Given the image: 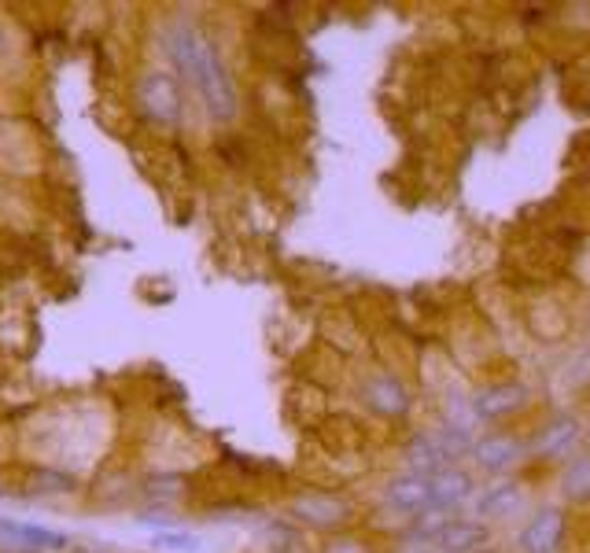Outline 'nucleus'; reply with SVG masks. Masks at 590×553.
I'll use <instances>...</instances> for the list:
<instances>
[{"instance_id": "nucleus-11", "label": "nucleus", "mask_w": 590, "mask_h": 553, "mask_svg": "<svg viewBox=\"0 0 590 553\" xmlns=\"http://www.w3.org/2000/svg\"><path fill=\"white\" fill-rule=\"evenodd\" d=\"M292 513L310 528H336L351 517V505L336 494H303L299 502L292 505Z\"/></svg>"}, {"instance_id": "nucleus-14", "label": "nucleus", "mask_w": 590, "mask_h": 553, "mask_svg": "<svg viewBox=\"0 0 590 553\" xmlns=\"http://www.w3.org/2000/svg\"><path fill=\"white\" fill-rule=\"evenodd\" d=\"M576 436H579V425L572 417H554L550 425L539 431V439L531 442V450L539 453V458H557V453H565L572 447Z\"/></svg>"}, {"instance_id": "nucleus-18", "label": "nucleus", "mask_w": 590, "mask_h": 553, "mask_svg": "<svg viewBox=\"0 0 590 553\" xmlns=\"http://www.w3.org/2000/svg\"><path fill=\"white\" fill-rule=\"evenodd\" d=\"M71 553H104V550H96V546H78V550H71Z\"/></svg>"}, {"instance_id": "nucleus-9", "label": "nucleus", "mask_w": 590, "mask_h": 553, "mask_svg": "<svg viewBox=\"0 0 590 553\" xmlns=\"http://www.w3.org/2000/svg\"><path fill=\"white\" fill-rule=\"evenodd\" d=\"M429 491H432V513H446V509L473 498V476L451 465V469H440L429 476Z\"/></svg>"}, {"instance_id": "nucleus-13", "label": "nucleus", "mask_w": 590, "mask_h": 553, "mask_svg": "<svg viewBox=\"0 0 590 553\" xmlns=\"http://www.w3.org/2000/svg\"><path fill=\"white\" fill-rule=\"evenodd\" d=\"M524 494H520V483L513 480H502V483H491L484 487V494L476 498V513L487 517V520H506L520 509Z\"/></svg>"}, {"instance_id": "nucleus-7", "label": "nucleus", "mask_w": 590, "mask_h": 553, "mask_svg": "<svg viewBox=\"0 0 590 553\" xmlns=\"http://www.w3.org/2000/svg\"><path fill=\"white\" fill-rule=\"evenodd\" d=\"M473 458L484 472H506L524 458V442L509 431H491V436L473 442Z\"/></svg>"}, {"instance_id": "nucleus-10", "label": "nucleus", "mask_w": 590, "mask_h": 553, "mask_svg": "<svg viewBox=\"0 0 590 553\" xmlns=\"http://www.w3.org/2000/svg\"><path fill=\"white\" fill-rule=\"evenodd\" d=\"M366 406L380 417H402L410 409V387L396 380V376H373L362 387Z\"/></svg>"}, {"instance_id": "nucleus-16", "label": "nucleus", "mask_w": 590, "mask_h": 553, "mask_svg": "<svg viewBox=\"0 0 590 553\" xmlns=\"http://www.w3.org/2000/svg\"><path fill=\"white\" fill-rule=\"evenodd\" d=\"M156 546H162V550H196L200 546V539L189 535V531H159Z\"/></svg>"}, {"instance_id": "nucleus-8", "label": "nucleus", "mask_w": 590, "mask_h": 553, "mask_svg": "<svg viewBox=\"0 0 590 553\" xmlns=\"http://www.w3.org/2000/svg\"><path fill=\"white\" fill-rule=\"evenodd\" d=\"M528 403V387L524 384H491L473 398V409L480 420H502Z\"/></svg>"}, {"instance_id": "nucleus-5", "label": "nucleus", "mask_w": 590, "mask_h": 553, "mask_svg": "<svg viewBox=\"0 0 590 553\" xmlns=\"http://www.w3.org/2000/svg\"><path fill=\"white\" fill-rule=\"evenodd\" d=\"M71 542L60 531L19 524V520H0V553H45V550H67Z\"/></svg>"}, {"instance_id": "nucleus-4", "label": "nucleus", "mask_w": 590, "mask_h": 553, "mask_svg": "<svg viewBox=\"0 0 590 553\" xmlns=\"http://www.w3.org/2000/svg\"><path fill=\"white\" fill-rule=\"evenodd\" d=\"M424 539H429V546L443 553H473L476 546H484L487 531L476 520H451L435 513L432 524H424Z\"/></svg>"}, {"instance_id": "nucleus-3", "label": "nucleus", "mask_w": 590, "mask_h": 553, "mask_svg": "<svg viewBox=\"0 0 590 553\" xmlns=\"http://www.w3.org/2000/svg\"><path fill=\"white\" fill-rule=\"evenodd\" d=\"M140 111L156 122V126H173L181 118V85L167 71H148L137 85Z\"/></svg>"}, {"instance_id": "nucleus-6", "label": "nucleus", "mask_w": 590, "mask_h": 553, "mask_svg": "<svg viewBox=\"0 0 590 553\" xmlns=\"http://www.w3.org/2000/svg\"><path fill=\"white\" fill-rule=\"evenodd\" d=\"M565 539V513L561 509H539L528 524L520 528V550L524 553H557Z\"/></svg>"}, {"instance_id": "nucleus-1", "label": "nucleus", "mask_w": 590, "mask_h": 553, "mask_svg": "<svg viewBox=\"0 0 590 553\" xmlns=\"http://www.w3.org/2000/svg\"><path fill=\"white\" fill-rule=\"evenodd\" d=\"M167 52L173 66L185 74V82H189L196 88V96L203 100L207 115L214 122L236 118V111H240L236 82H233V74L225 71L222 55H218L207 33L196 30L192 22H178L167 38Z\"/></svg>"}, {"instance_id": "nucleus-15", "label": "nucleus", "mask_w": 590, "mask_h": 553, "mask_svg": "<svg viewBox=\"0 0 590 553\" xmlns=\"http://www.w3.org/2000/svg\"><path fill=\"white\" fill-rule=\"evenodd\" d=\"M561 491L572 502H587L590 498V453H579V458L568 461V469L561 476Z\"/></svg>"}, {"instance_id": "nucleus-20", "label": "nucleus", "mask_w": 590, "mask_h": 553, "mask_svg": "<svg viewBox=\"0 0 590 553\" xmlns=\"http://www.w3.org/2000/svg\"><path fill=\"white\" fill-rule=\"evenodd\" d=\"M0 44H4V33H0Z\"/></svg>"}, {"instance_id": "nucleus-17", "label": "nucleus", "mask_w": 590, "mask_h": 553, "mask_svg": "<svg viewBox=\"0 0 590 553\" xmlns=\"http://www.w3.org/2000/svg\"><path fill=\"white\" fill-rule=\"evenodd\" d=\"M322 553H369V546L362 539H351V535H340V539H329L325 542Z\"/></svg>"}, {"instance_id": "nucleus-2", "label": "nucleus", "mask_w": 590, "mask_h": 553, "mask_svg": "<svg viewBox=\"0 0 590 553\" xmlns=\"http://www.w3.org/2000/svg\"><path fill=\"white\" fill-rule=\"evenodd\" d=\"M468 450V431L465 428H443V431H429V436H418L410 442V465L418 476H432L440 469H451L454 458H462Z\"/></svg>"}, {"instance_id": "nucleus-12", "label": "nucleus", "mask_w": 590, "mask_h": 553, "mask_svg": "<svg viewBox=\"0 0 590 553\" xmlns=\"http://www.w3.org/2000/svg\"><path fill=\"white\" fill-rule=\"evenodd\" d=\"M388 505L396 509V513H407V517H418V513H429L432 509V491H429V476H399V480H391L388 487Z\"/></svg>"}, {"instance_id": "nucleus-19", "label": "nucleus", "mask_w": 590, "mask_h": 553, "mask_svg": "<svg viewBox=\"0 0 590 553\" xmlns=\"http://www.w3.org/2000/svg\"><path fill=\"white\" fill-rule=\"evenodd\" d=\"M407 553H432V550H407Z\"/></svg>"}]
</instances>
